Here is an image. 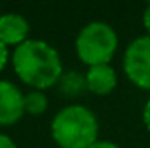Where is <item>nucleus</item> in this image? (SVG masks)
<instances>
[{"label":"nucleus","mask_w":150,"mask_h":148,"mask_svg":"<svg viewBox=\"0 0 150 148\" xmlns=\"http://www.w3.org/2000/svg\"><path fill=\"white\" fill-rule=\"evenodd\" d=\"M12 66L18 77L37 91L58 84L63 65L58 51L44 40H25L12 54Z\"/></svg>","instance_id":"nucleus-1"},{"label":"nucleus","mask_w":150,"mask_h":148,"mask_svg":"<svg viewBox=\"0 0 150 148\" xmlns=\"http://www.w3.org/2000/svg\"><path fill=\"white\" fill-rule=\"evenodd\" d=\"M58 87H59V92L65 96H79L80 92H84L87 89L86 77L77 73V72L63 73L58 80Z\"/></svg>","instance_id":"nucleus-8"},{"label":"nucleus","mask_w":150,"mask_h":148,"mask_svg":"<svg viewBox=\"0 0 150 148\" xmlns=\"http://www.w3.org/2000/svg\"><path fill=\"white\" fill-rule=\"evenodd\" d=\"M7 58H9V51H7V45L0 40V72H2V68L5 66V63H7Z\"/></svg>","instance_id":"nucleus-10"},{"label":"nucleus","mask_w":150,"mask_h":148,"mask_svg":"<svg viewBox=\"0 0 150 148\" xmlns=\"http://www.w3.org/2000/svg\"><path fill=\"white\" fill-rule=\"evenodd\" d=\"M143 122H145L147 129L150 131V101H147V105L143 108Z\"/></svg>","instance_id":"nucleus-13"},{"label":"nucleus","mask_w":150,"mask_h":148,"mask_svg":"<svg viewBox=\"0 0 150 148\" xmlns=\"http://www.w3.org/2000/svg\"><path fill=\"white\" fill-rule=\"evenodd\" d=\"M47 108V98L42 91H32L25 96V111L32 115H40Z\"/></svg>","instance_id":"nucleus-9"},{"label":"nucleus","mask_w":150,"mask_h":148,"mask_svg":"<svg viewBox=\"0 0 150 148\" xmlns=\"http://www.w3.org/2000/svg\"><path fill=\"white\" fill-rule=\"evenodd\" d=\"M51 132L61 148H89L98 141V120L89 108L70 105L56 113Z\"/></svg>","instance_id":"nucleus-2"},{"label":"nucleus","mask_w":150,"mask_h":148,"mask_svg":"<svg viewBox=\"0 0 150 148\" xmlns=\"http://www.w3.org/2000/svg\"><path fill=\"white\" fill-rule=\"evenodd\" d=\"M143 25H145V28H147V32L150 35V4L147 5V9L143 12Z\"/></svg>","instance_id":"nucleus-14"},{"label":"nucleus","mask_w":150,"mask_h":148,"mask_svg":"<svg viewBox=\"0 0 150 148\" xmlns=\"http://www.w3.org/2000/svg\"><path fill=\"white\" fill-rule=\"evenodd\" d=\"M0 148H18V147H16V143L7 134H2L0 132Z\"/></svg>","instance_id":"nucleus-11"},{"label":"nucleus","mask_w":150,"mask_h":148,"mask_svg":"<svg viewBox=\"0 0 150 148\" xmlns=\"http://www.w3.org/2000/svg\"><path fill=\"white\" fill-rule=\"evenodd\" d=\"M25 113V96L9 80H0V125L18 122Z\"/></svg>","instance_id":"nucleus-5"},{"label":"nucleus","mask_w":150,"mask_h":148,"mask_svg":"<svg viewBox=\"0 0 150 148\" xmlns=\"http://www.w3.org/2000/svg\"><path fill=\"white\" fill-rule=\"evenodd\" d=\"M124 72L134 85L150 91V35L138 37L127 45Z\"/></svg>","instance_id":"nucleus-4"},{"label":"nucleus","mask_w":150,"mask_h":148,"mask_svg":"<svg viewBox=\"0 0 150 148\" xmlns=\"http://www.w3.org/2000/svg\"><path fill=\"white\" fill-rule=\"evenodd\" d=\"M28 21L16 12L0 14V40L5 45H19L26 40L28 35Z\"/></svg>","instance_id":"nucleus-6"},{"label":"nucleus","mask_w":150,"mask_h":148,"mask_svg":"<svg viewBox=\"0 0 150 148\" xmlns=\"http://www.w3.org/2000/svg\"><path fill=\"white\" fill-rule=\"evenodd\" d=\"M86 85L91 92L105 96L112 92L117 85V75L110 65H98L91 66L86 73Z\"/></svg>","instance_id":"nucleus-7"},{"label":"nucleus","mask_w":150,"mask_h":148,"mask_svg":"<svg viewBox=\"0 0 150 148\" xmlns=\"http://www.w3.org/2000/svg\"><path fill=\"white\" fill-rule=\"evenodd\" d=\"M117 44L119 38L115 30L103 21H93L86 25L75 40L80 61L89 66L108 65L117 51Z\"/></svg>","instance_id":"nucleus-3"},{"label":"nucleus","mask_w":150,"mask_h":148,"mask_svg":"<svg viewBox=\"0 0 150 148\" xmlns=\"http://www.w3.org/2000/svg\"><path fill=\"white\" fill-rule=\"evenodd\" d=\"M89 148H120V147H117L112 141H96V143H93Z\"/></svg>","instance_id":"nucleus-12"}]
</instances>
